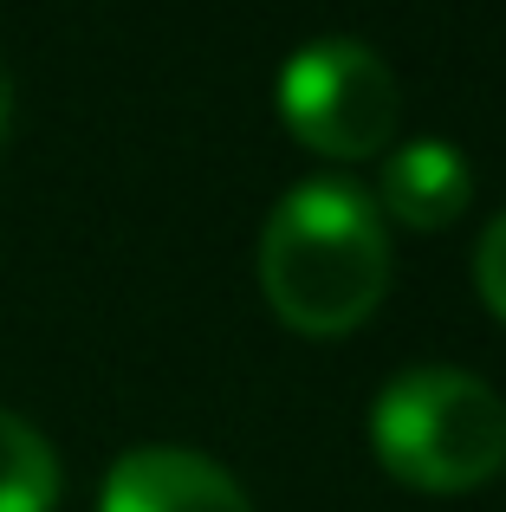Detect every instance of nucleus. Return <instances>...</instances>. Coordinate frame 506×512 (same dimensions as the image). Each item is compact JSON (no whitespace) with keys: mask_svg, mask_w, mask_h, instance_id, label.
<instances>
[{"mask_svg":"<svg viewBox=\"0 0 506 512\" xmlns=\"http://www.w3.org/2000/svg\"><path fill=\"white\" fill-rule=\"evenodd\" d=\"M266 299L299 331H351L390 292V234L364 188L312 175L273 208L260 240Z\"/></svg>","mask_w":506,"mask_h":512,"instance_id":"obj_1","label":"nucleus"},{"mask_svg":"<svg viewBox=\"0 0 506 512\" xmlns=\"http://www.w3.org/2000/svg\"><path fill=\"white\" fill-rule=\"evenodd\" d=\"M370 435L390 474L429 493L481 487L506 467V402L494 383L448 363H416L383 383L370 409Z\"/></svg>","mask_w":506,"mask_h":512,"instance_id":"obj_2","label":"nucleus"},{"mask_svg":"<svg viewBox=\"0 0 506 512\" xmlns=\"http://www.w3.org/2000/svg\"><path fill=\"white\" fill-rule=\"evenodd\" d=\"M396 72L364 39H312L279 72V117L325 156H377L396 130Z\"/></svg>","mask_w":506,"mask_h":512,"instance_id":"obj_3","label":"nucleus"},{"mask_svg":"<svg viewBox=\"0 0 506 512\" xmlns=\"http://www.w3.org/2000/svg\"><path fill=\"white\" fill-rule=\"evenodd\" d=\"M98 512H253L247 487L195 448H130L104 474Z\"/></svg>","mask_w":506,"mask_h":512,"instance_id":"obj_4","label":"nucleus"},{"mask_svg":"<svg viewBox=\"0 0 506 512\" xmlns=\"http://www.w3.org/2000/svg\"><path fill=\"white\" fill-rule=\"evenodd\" d=\"M468 195H474V175L461 163V150L442 143V137H416L383 163V201H390V214H403L409 227L455 221V214L468 208Z\"/></svg>","mask_w":506,"mask_h":512,"instance_id":"obj_5","label":"nucleus"},{"mask_svg":"<svg viewBox=\"0 0 506 512\" xmlns=\"http://www.w3.org/2000/svg\"><path fill=\"white\" fill-rule=\"evenodd\" d=\"M59 500V454L26 415L0 409V512H52Z\"/></svg>","mask_w":506,"mask_h":512,"instance_id":"obj_6","label":"nucleus"},{"mask_svg":"<svg viewBox=\"0 0 506 512\" xmlns=\"http://www.w3.org/2000/svg\"><path fill=\"white\" fill-rule=\"evenodd\" d=\"M474 279H481L487 305H494V312H506V208L487 221L481 247H474Z\"/></svg>","mask_w":506,"mask_h":512,"instance_id":"obj_7","label":"nucleus"},{"mask_svg":"<svg viewBox=\"0 0 506 512\" xmlns=\"http://www.w3.org/2000/svg\"><path fill=\"white\" fill-rule=\"evenodd\" d=\"M7 124H13V78H7V65H0V137H7Z\"/></svg>","mask_w":506,"mask_h":512,"instance_id":"obj_8","label":"nucleus"}]
</instances>
